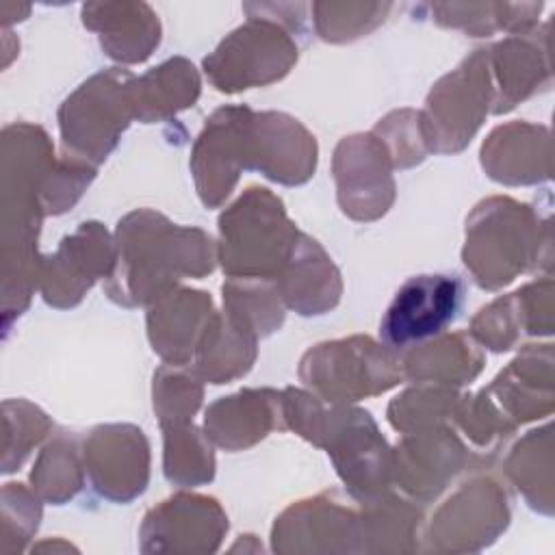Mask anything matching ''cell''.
Here are the masks:
<instances>
[{"label":"cell","mask_w":555,"mask_h":555,"mask_svg":"<svg viewBox=\"0 0 555 555\" xmlns=\"http://www.w3.org/2000/svg\"><path fill=\"white\" fill-rule=\"evenodd\" d=\"M295 59L297 46L280 26L269 22H249L232 33L217 52L204 61V65L212 82L221 91H228V85L243 63H249L243 78L245 89L247 85H262L280 78L288 72Z\"/></svg>","instance_id":"obj_5"},{"label":"cell","mask_w":555,"mask_h":555,"mask_svg":"<svg viewBox=\"0 0 555 555\" xmlns=\"http://www.w3.org/2000/svg\"><path fill=\"white\" fill-rule=\"evenodd\" d=\"M165 475L176 483H199L212 477V453L189 423L165 425Z\"/></svg>","instance_id":"obj_12"},{"label":"cell","mask_w":555,"mask_h":555,"mask_svg":"<svg viewBox=\"0 0 555 555\" xmlns=\"http://www.w3.org/2000/svg\"><path fill=\"white\" fill-rule=\"evenodd\" d=\"M234 115L236 108L217 111L193 152L199 195L210 206L230 193L238 169L249 167L251 115L247 108H241V117Z\"/></svg>","instance_id":"obj_6"},{"label":"cell","mask_w":555,"mask_h":555,"mask_svg":"<svg viewBox=\"0 0 555 555\" xmlns=\"http://www.w3.org/2000/svg\"><path fill=\"white\" fill-rule=\"evenodd\" d=\"M553 282L551 278L533 282L525 286L522 291L514 293L516 299V312L518 317L512 314V304L509 297L492 301L488 308L479 312L475 319V332L481 336L483 343H488L494 351H505L512 349L520 334V325L525 327L522 332L527 334H551L553 332Z\"/></svg>","instance_id":"obj_8"},{"label":"cell","mask_w":555,"mask_h":555,"mask_svg":"<svg viewBox=\"0 0 555 555\" xmlns=\"http://www.w3.org/2000/svg\"><path fill=\"white\" fill-rule=\"evenodd\" d=\"M295 245L297 230L267 189H249L221 217V262L234 278L269 280L288 262Z\"/></svg>","instance_id":"obj_2"},{"label":"cell","mask_w":555,"mask_h":555,"mask_svg":"<svg viewBox=\"0 0 555 555\" xmlns=\"http://www.w3.org/2000/svg\"><path fill=\"white\" fill-rule=\"evenodd\" d=\"M288 260L293 262V269L284 278L282 297L288 301L291 308H297L301 314H314L310 295L312 291L317 293L323 310L332 308L338 301V271L314 241L299 234V241Z\"/></svg>","instance_id":"obj_11"},{"label":"cell","mask_w":555,"mask_h":555,"mask_svg":"<svg viewBox=\"0 0 555 555\" xmlns=\"http://www.w3.org/2000/svg\"><path fill=\"white\" fill-rule=\"evenodd\" d=\"M540 217L512 199L483 202L466 230L464 262L473 269L475 280L486 288H496L522 273L533 258H540V247H548V238L542 241Z\"/></svg>","instance_id":"obj_1"},{"label":"cell","mask_w":555,"mask_h":555,"mask_svg":"<svg viewBox=\"0 0 555 555\" xmlns=\"http://www.w3.org/2000/svg\"><path fill=\"white\" fill-rule=\"evenodd\" d=\"M546 434H551L548 425L544 429L529 431V436L522 442H518V447L509 455L507 466H509V475L514 477L518 488H522L529 503L533 499V492H538L535 494V507L546 505V512L551 514V499L542 492V488L538 486V479H535V473H538L542 483H546L548 488L553 483V477H551V466H553L551 440L544 444V449H540V442L546 438Z\"/></svg>","instance_id":"obj_13"},{"label":"cell","mask_w":555,"mask_h":555,"mask_svg":"<svg viewBox=\"0 0 555 555\" xmlns=\"http://www.w3.org/2000/svg\"><path fill=\"white\" fill-rule=\"evenodd\" d=\"M492 52L490 59L499 74V95L494 98V111H507L518 100L540 87L542 78L548 82V59H546V35L533 37V33H516L505 39Z\"/></svg>","instance_id":"obj_9"},{"label":"cell","mask_w":555,"mask_h":555,"mask_svg":"<svg viewBox=\"0 0 555 555\" xmlns=\"http://www.w3.org/2000/svg\"><path fill=\"white\" fill-rule=\"evenodd\" d=\"M462 282L455 275H414L390 301L379 334L386 347L403 349L440 334L460 312Z\"/></svg>","instance_id":"obj_4"},{"label":"cell","mask_w":555,"mask_h":555,"mask_svg":"<svg viewBox=\"0 0 555 555\" xmlns=\"http://www.w3.org/2000/svg\"><path fill=\"white\" fill-rule=\"evenodd\" d=\"M267 395L269 390H243L234 397H223L219 403L232 414L210 405L206 412V431L210 438L225 449H241L267 436L275 427V399Z\"/></svg>","instance_id":"obj_10"},{"label":"cell","mask_w":555,"mask_h":555,"mask_svg":"<svg viewBox=\"0 0 555 555\" xmlns=\"http://www.w3.org/2000/svg\"><path fill=\"white\" fill-rule=\"evenodd\" d=\"M306 384L327 401H358L401 379L399 358L371 338H349L310 349L299 369Z\"/></svg>","instance_id":"obj_3"},{"label":"cell","mask_w":555,"mask_h":555,"mask_svg":"<svg viewBox=\"0 0 555 555\" xmlns=\"http://www.w3.org/2000/svg\"><path fill=\"white\" fill-rule=\"evenodd\" d=\"M548 130L542 126L529 124H507L496 128L490 134V141L483 143L481 160L488 167L490 176L507 184H531L551 178V165L544 158L548 156Z\"/></svg>","instance_id":"obj_7"}]
</instances>
